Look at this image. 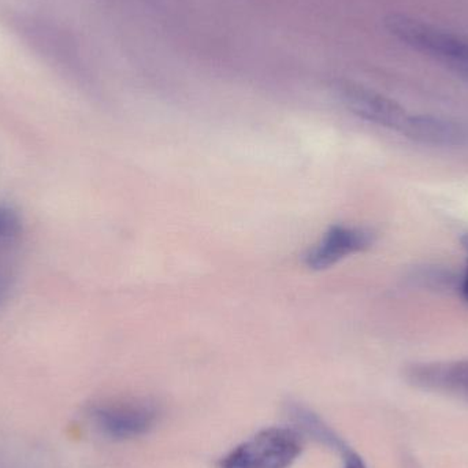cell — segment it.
Listing matches in <instances>:
<instances>
[{
	"instance_id": "cell-13",
	"label": "cell",
	"mask_w": 468,
	"mask_h": 468,
	"mask_svg": "<svg viewBox=\"0 0 468 468\" xmlns=\"http://www.w3.org/2000/svg\"><path fill=\"white\" fill-rule=\"evenodd\" d=\"M462 71H463L464 74H467L468 76V65L467 66H464L463 69H461Z\"/></svg>"
},
{
	"instance_id": "cell-10",
	"label": "cell",
	"mask_w": 468,
	"mask_h": 468,
	"mask_svg": "<svg viewBox=\"0 0 468 468\" xmlns=\"http://www.w3.org/2000/svg\"><path fill=\"white\" fill-rule=\"evenodd\" d=\"M461 278L451 270L437 266L420 267L410 275L412 285L444 292L452 291V289H458L459 291Z\"/></svg>"
},
{
	"instance_id": "cell-7",
	"label": "cell",
	"mask_w": 468,
	"mask_h": 468,
	"mask_svg": "<svg viewBox=\"0 0 468 468\" xmlns=\"http://www.w3.org/2000/svg\"><path fill=\"white\" fill-rule=\"evenodd\" d=\"M24 221L16 207L0 205V308L3 307L18 278Z\"/></svg>"
},
{
	"instance_id": "cell-4",
	"label": "cell",
	"mask_w": 468,
	"mask_h": 468,
	"mask_svg": "<svg viewBox=\"0 0 468 468\" xmlns=\"http://www.w3.org/2000/svg\"><path fill=\"white\" fill-rule=\"evenodd\" d=\"M335 95L349 112L362 120L400 133L409 118L406 110L398 101L356 82H338Z\"/></svg>"
},
{
	"instance_id": "cell-5",
	"label": "cell",
	"mask_w": 468,
	"mask_h": 468,
	"mask_svg": "<svg viewBox=\"0 0 468 468\" xmlns=\"http://www.w3.org/2000/svg\"><path fill=\"white\" fill-rule=\"evenodd\" d=\"M404 374L417 389L451 396L468 404V359L415 363Z\"/></svg>"
},
{
	"instance_id": "cell-8",
	"label": "cell",
	"mask_w": 468,
	"mask_h": 468,
	"mask_svg": "<svg viewBox=\"0 0 468 468\" xmlns=\"http://www.w3.org/2000/svg\"><path fill=\"white\" fill-rule=\"evenodd\" d=\"M288 410L289 417L293 420L294 428L299 429L303 436L310 437L314 441L324 445L333 452L340 455V461L343 463L341 468H367L362 456L355 452L346 444V440L332 426L327 425L313 410L296 403H292Z\"/></svg>"
},
{
	"instance_id": "cell-1",
	"label": "cell",
	"mask_w": 468,
	"mask_h": 468,
	"mask_svg": "<svg viewBox=\"0 0 468 468\" xmlns=\"http://www.w3.org/2000/svg\"><path fill=\"white\" fill-rule=\"evenodd\" d=\"M304 439L294 426L263 429L228 452L218 468H291L302 455Z\"/></svg>"
},
{
	"instance_id": "cell-11",
	"label": "cell",
	"mask_w": 468,
	"mask_h": 468,
	"mask_svg": "<svg viewBox=\"0 0 468 468\" xmlns=\"http://www.w3.org/2000/svg\"><path fill=\"white\" fill-rule=\"evenodd\" d=\"M459 291H461L462 296H463L464 300H466L468 303V264L466 267V271H464L463 275H462Z\"/></svg>"
},
{
	"instance_id": "cell-2",
	"label": "cell",
	"mask_w": 468,
	"mask_h": 468,
	"mask_svg": "<svg viewBox=\"0 0 468 468\" xmlns=\"http://www.w3.org/2000/svg\"><path fill=\"white\" fill-rule=\"evenodd\" d=\"M385 27L401 43L462 69L468 65V37L406 14H390Z\"/></svg>"
},
{
	"instance_id": "cell-3",
	"label": "cell",
	"mask_w": 468,
	"mask_h": 468,
	"mask_svg": "<svg viewBox=\"0 0 468 468\" xmlns=\"http://www.w3.org/2000/svg\"><path fill=\"white\" fill-rule=\"evenodd\" d=\"M88 417L101 436L128 441L150 433L158 425L161 411L147 399H112L93 404Z\"/></svg>"
},
{
	"instance_id": "cell-6",
	"label": "cell",
	"mask_w": 468,
	"mask_h": 468,
	"mask_svg": "<svg viewBox=\"0 0 468 468\" xmlns=\"http://www.w3.org/2000/svg\"><path fill=\"white\" fill-rule=\"evenodd\" d=\"M376 241V236L368 229L354 227L330 228L321 241L305 255V264L313 270H324L346 256L368 250Z\"/></svg>"
},
{
	"instance_id": "cell-12",
	"label": "cell",
	"mask_w": 468,
	"mask_h": 468,
	"mask_svg": "<svg viewBox=\"0 0 468 468\" xmlns=\"http://www.w3.org/2000/svg\"><path fill=\"white\" fill-rule=\"evenodd\" d=\"M461 242H462V247H463L464 250H466L468 252V233L464 234V236L462 237Z\"/></svg>"
},
{
	"instance_id": "cell-9",
	"label": "cell",
	"mask_w": 468,
	"mask_h": 468,
	"mask_svg": "<svg viewBox=\"0 0 468 468\" xmlns=\"http://www.w3.org/2000/svg\"><path fill=\"white\" fill-rule=\"evenodd\" d=\"M401 133L420 144L433 147L468 145V129L462 123L433 115H409Z\"/></svg>"
}]
</instances>
